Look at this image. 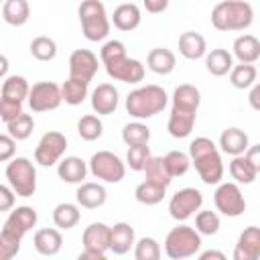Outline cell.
Returning <instances> with one entry per match:
<instances>
[{
  "mask_svg": "<svg viewBox=\"0 0 260 260\" xmlns=\"http://www.w3.org/2000/svg\"><path fill=\"white\" fill-rule=\"evenodd\" d=\"M100 61L106 67V73L122 83H138L144 79V65L138 59L126 55V45L118 39L106 41L100 49Z\"/></svg>",
  "mask_w": 260,
  "mask_h": 260,
  "instance_id": "cell-1",
  "label": "cell"
},
{
  "mask_svg": "<svg viewBox=\"0 0 260 260\" xmlns=\"http://www.w3.org/2000/svg\"><path fill=\"white\" fill-rule=\"evenodd\" d=\"M189 160L205 185H219L223 179V162L219 148L207 136H199L189 144Z\"/></svg>",
  "mask_w": 260,
  "mask_h": 260,
  "instance_id": "cell-2",
  "label": "cell"
},
{
  "mask_svg": "<svg viewBox=\"0 0 260 260\" xmlns=\"http://www.w3.org/2000/svg\"><path fill=\"white\" fill-rule=\"evenodd\" d=\"M167 104H169L167 91L154 83L136 87L126 95V112L132 118H136L138 122L160 114L167 108Z\"/></svg>",
  "mask_w": 260,
  "mask_h": 260,
  "instance_id": "cell-3",
  "label": "cell"
},
{
  "mask_svg": "<svg viewBox=\"0 0 260 260\" xmlns=\"http://www.w3.org/2000/svg\"><path fill=\"white\" fill-rule=\"evenodd\" d=\"M254 20V10L250 2L244 0H223L211 10V24L221 32L246 30Z\"/></svg>",
  "mask_w": 260,
  "mask_h": 260,
  "instance_id": "cell-4",
  "label": "cell"
},
{
  "mask_svg": "<svg viewBox=\"0 0 260 260\" xmlns=\"http://www.w3.org/2000/svg\"><path fill=\"white\" fill-rule=\"evenodd\" d=\"M77 14L81 22V32L87 41L98 43L110 35V18L106 6L100 0H83L77 8Z\"/></svg>",
  "mask_w": 260,
  "mask_h": 260,
  "instance_id": "cell-5",
  "label": "cell"
},
{
  "mask_svg": "<svg viewBox=\"0 0 260 260\" xmlns=\"http://www.w3.org/2000/svg\"><path fill=\"white\" fill-rule=\"evenodd\" d=\"M199 248H201V236L189 225H177L165 238V254L171 260L191 258L199 252Z\"/></svg>",
  "mask_w": 260,
  "mask_h": 260,
  "instance_id": "cell-6",
  "label": "cell"
},
{
  "mask_svg": "<svg viewBox=\"0 0 260 260\" xmlns=\"http://www.w3.org/2000/svg\"><path fill=\"white\" fill-rule=\"evenodd\" d=\"M6 179L16 197H32L37 191V169L26 156H16L6 165Z\"/></svg>",
  "mask_w": 260,
  "mask_h": 260,
  "instance_id": "cell-7",
  "label": "cell"
},
{
  "mask_svg": "<svg viewBox=\"0 0 260 260\" xmlns=\"http://www.w3.org/2000/svg\"><path fill=\"white\" fill-rule=\"evenodd\" d=\"M87 171L104 183H120L126 175V165L118 154H114L110 150H98L89 158Z\"/></svg>",
  "mask_w": 260,
  "mask_h": 260,
  "instance_id": "cell-8",
  "label": "cell"
},
{
  "mask_svg": "<svg viewBox=\"0 0 260 260\" xmlns=\"http://www.w3.org/2000/svg\"><path fill=\"white\" fill-rule=\"evenodd\" d=\"M67 150V138L65 134L57 130H49L41 136L37 148H35V162L41 167H55Z\"/></svg>",
  "mask_w": 260,
  "mask_h": 260,
  "instance_id": "cell-9",
  "label": "cell"
},
{
  "mask_svg": "<svg viewBox=\"0 0 260 260\" xmlns=\"http://www.w3.org/2000/svg\"><path fill=\"white\" fill-rule=\"evenodd\" d=\"M213 203L225 217H240L246 211V199L238 183H219L213 193Z\"/></svg>",
  "mask_w": 260,
  "mask_h": 260,
  "instance_id": "cell-10",
  "label": "cell"
},
{
  "mask_svg": "<svg viewBox=\"0 0 260 260\" xmlns=\"http://www.w3.org/2000/svg\"><path fill=\"white\" fill-rule=\"evenodd\" d=\"M39 221V215L35 211V207L30 205H18L14 209H10L4 225H2V234L12 238V240H18L22 242V238L37 225Z\"/></svg>",
  "mask_w": 260,
  "mask_h": 260,
  "instance_id": "cell-11",
  "label": "cell"
},
{
  "mask_svg": "<svg viewBox=\"0 0 260 260\" xmlns=\"http://www.w3.org/2000/svg\"><path fill=\"white\" fill-rule=\"evenodd\" d=\"M203 205V193L195 187H185V189H179L171 201H169V213L173 219L177 221H185L189 219L193 213H197Z\"/></svg>",
  "mask_w": 260,
  "mask_h": 260,
  "instance_id": "cell-12",
  "label": "cell"
},
{
  "mask_svg": "<svg viewBox=\"0 0 260 260\" xmlns=\"http://www.w3.org/2000/svg\"><path fill=\"white\" fill-rule=\"evenodd\" d=\"M28 108L32 112H49V110H57L63 100H61V85L53 83V81H39L30 87L28 91Z\"/></svg>",
  "mask_w": 260,
  "mask_h": 260,
  "instance_id": "cell-13",
  "label": "cell"
},
{
  "mask_svg": "<svg viewBox=\"0 0 260 260\" xmlns=\"http://www.w3.org/2000/svg\"><path fill=\"white\" fill-rule=\"evenodd\" d=\"M98 55L89 49H75L69 55V79H77L89 85V81L98 73Z\"/></svg>",
  "mask_w": 260,
  "mask_h": 260,
  "instance_id": "cell-14",
  "label": "cell"
},
{
  "mask_svg": "<svg viewBox=\"0 0 260 260\" xmlns=\"http://www.w3.org/2000/svg\"><path fill=\"white\" fill-rule=\"evenodd\" d=\"M234 260H260V230L248 225L234 246Z\"/></svg>",
  "mask_w": 260,
  "mask_h": 260,
  "instance_id": "cell-15",
  "label": "cell"
},
{
  "mask_svg": "<svg viewBox=\"0 0 260 260\" xmlns=\"http://www.w3.org/2000/svg\"><path fill=\"white\" fill-rule=\"evenodd\" d=\"M118 104H120V93L112 83H100L91 91V110L98 116L114 114Z\"/></svg>",
  "mask_w": 260,
  "mask_h": 260,
  "instance_id": "cell-16",
  "label": "cell"
},
{
  "mask_svg": "<svg viewBox=\"0 0 260 260\" xmlns=\"http://www.w3.org/2000/svg\"><path fill=\"white\" fill-rule=\"evenodd\" d=\"M81 242H83V250L106 254V252L110 250V225H106L104 221H93V223H89V225L83 230Z\"/></svg>",
  "mask_w": 260,
  "mask_h": 260,
  "instance_id": "cell-17",
  "label": "cell"
},
{
  "mask_svg": "<svg viewBox=\"0 0 260 260\" xmlns=\"http://www.w3.org/2000/svg\"><path fill=\"white\" fill-rule=\"evenodd\" d=\"M201 104V91L191 83H181L173 91V112H185V114H197Z\"/></svg>",
  "mask_w": 260,
  "mask_h": 260,
  "instance_id": "cell-18",
  "label": "cell"
},
{
  "mask_svg": "<svg viewBox=\"0 0 260 260\" xmlns=\"http://www.w3.org/2000/svg\"><path fill=\"white\" fill-rule=\"evenodd\" d=\"M57 175L63 183L81 185L87 177V162L79 156H65L57 162Z\"/></svg>",
  "mask_w": 260,
  "mask_h": 260,
  "instance_id": "cell-19",
  "label": "cell"
},
{
  "mask_svg": "<svg viewBox=\"0 0 260 260\" xmlns=\"http://www.w3.org/2000/svg\"><path fill=\"white\" fill-rule=\"evenodd\" d=\"M106 199H108L106 187L100 183H91V181H87V183L83 181L75 193V201L83 209H98L106 203Z\"/></svg>",
  "mask_w": 260,
  "mask_h": 260,
  "instance_id": "cell-20",
  "label": "cell"
},
{
  "mask_svg": "<svg viewBox=\"0 0 260 260\" xmlns=\"http://www.w3.org/2000/svg\"><path fill=\"white\" fill-rule=\"evenodd\" d=\"M136 236H134V228L126 221H118L114 225H110V250L118 256L130 252L134 248Z\"/></svg>",
  "mask_w": 260,
  "mask_h": 260,
  "instance_id": "cell-21",
  "label": "cell"
},
{
  "mask_svg": "<svg viewBox=\"0 0 260 260\" xmlns=\"http://www.w3.org/2000/svg\"><path fill=\"white\" fill-rule=\"evenodd\" d=\"M32 246L41 256H55L63 248V236L55 228H43L35 232Z\"/></svg>",
  "mask_w": 260,
  "mask_h": 260,
  "instance_id": "cell-22",
  "label": "cell"
},
{
  "mask_svg": "<svg viewBox=\"0 0 260 260\" xmlns=\"http://www.w3.org/2000/svg\"><path fill=\"white\" fill-rule=\"evenodd\" d=\"M140 20H142V14H140V8L138 4L134 2H124V4H118L114 8V14H112V22L118 30H124V32H130L134 28L140 26Z\"/></svg>",
  "mask_w": 260,
  "mask_h": 260,
  "instance_id": "cell-23",
  "label": "cell"
},
{
  "mask_svg": "<svg viewBox=\"0 0 260 260\" xmlns=\"http://www.w3.org/2000/svg\"><path fill=\"white\" fill-rule=\"evenodd\" d=\"M234 55L242 65H254L260 59V41L254 35H240L234 41Z\"/></svg>",
  "mask_w": 260,
  "mask_h": 260,
  "instance_id": "cell-24",
  "label": "cell"
},
{
  "mask_svg": "<svg viewBox=\"0 0 260 260\" xmlns=\"http://www.w3.org/2000/svg\"><path fill=\"white\" fill-rule=\"evenodd\" d=\"M248 146H250L248 134L244 130L236 128V126L234 128H225L221 132V136H219V148H221V152L230 154L232 158L244 154L248 150Z\"/></svg>",
  "mask_w": 260,
  "mask_h": 260,
  "instance_id": "cell-25",
  "label": "cell"
},
{
  "mask_svg": "<svg viewBox=\"0 0 260 260\" xmlns=\"http://www.w3.org/2000/svg\"><path fill=\"white\" fill-rule=\"evenodd\" d=\"M179 53L189 59V61H197L201 57H205L207 53V41L203 35L195 32V30H185L179 37Z\"/></svg>",
  "mask_w": 260,
  "mask_h": 260,
  "instance_id": "cell-26",
  "label": "cell"
},
{
  "mask_svg": "<svg viewBox=\"0 0 260 260\" xmlns=\"http://www.w3.org/2000/svg\"><path fill=\"white\" fill-rule=\"evenodd\" d=\"M146 65L152 73L156 75H169L175 71L177 67V57L171 49H165V47H156V49H150L148 51V57H146Z\"/></svg>",
  "mask_w": 260,
  "mask_h": 260,
  "instance_id": "cell-27",
  "label": "cell"
},
{
  "mask_svg": "<svg viewBox=\"0 0 260 260\" xmlns=\"http://www.w3.org/2000/svg\"><path fill=\"white\" fill-rule=\"evenodd\" d=\"M234 67V57L228 49H211L209 53H205V69L215 75V77H223L232 71Z\"/></svg>",
  "mask_w": 260,
  "mask_h": 260,
  "instance_id": "cell-28",
  "label": "cell"
},
{
  "mask_svg": "<svg viewBox=\"0 0 260 260\" xmlns=\"http://www.w3.org/2000/svg\"><path fill=\"white\" fill-rule=\"evenodd\" d=\"M2 18L10 26H22L30 18V6L26 0H6L2 4Z\"/></svg>",
  "mask_w": 260,
  "mask_h": 260,
  "instance_id": "cell-29",
  "label": "cell"
},
{
  "mask_svg": "<svg viewBox=\"0 0 260 260\" xmlns=\"http://www.w3.org/2000/svg\"><path fill=\"white\" fill-rule=\"evenodd\" d=\"M197 114H185V112H173L169 114V122H167V130L173 138H187L193 132Z\"/></svg>",
  "mask_w": 260,
  "mask_h": 260,
  "instance_id": "cell-30",
  "label": "cell"
},
{
  "mask_svg": "<svg viewBox=\"0 0 260 260\" xmlns=\"http://www.w3.org/2000/svg\"><path fill=\"white\" fill-rule=\"evenodd\" d=\"M28 91H30V85H28L26 77H22V75H8L4 79V83H2L0 98H6V100L22 104L28 98Z\"/></svg>",
  "mask_w": 260,
  "mask_h": 260,
  "instance_id": "cell-31",
  "label": "cell"
},
{
  "mask_svg": "<svg viewBox=\"0 0 260 260\" xmlns=\"http://www.w3.org/2000/svg\"><path fill=\"white\" fill-rule=\"evenodd\" d=\"M258 173H260V169H256V167H254V165H252L244 154L234 156V158H232V162H230V175H232V179H234L236 183L250 185V183H254V181H256Z\"/></svg>",
  "mask_w": 260,
  "mask_h": 260,
  "instance_id": "cell-32",
  "label": "cell"
},
{
  "mask_svg": "<svg viewBox=\"0 0 260 260\" xmlns=\"http://www.w3.org/2000/svg\"><path fill=\"white\" fill-rule=\"evenodd\" d=\"M79 219H81V211H79V205H75V203L65 201L53 209V223L59 230H71L79 223Z\"/></svg>",
  "mask_w": 260,
  "mask_h": 260,
  "instance_id": "cell-33",
  "label": "cell"
},
{
  "mask_svg": "<svg viewBox=\"0 0 260 260\" xmlns=\"http://www.w3.org/2000/svg\"><path fill=\"white\" fill-rule=\"evenodd\" d=\"M122 140L126 146H142V144H148L150 140V128L142 122H128L124 128H122Z\"/></svg>",
  "mask_w": 260,
  "mask_h": 260,
  "instance_id": "cell-34",
  "label": "cell"
},
{
  "mask_svg": "<svg viewBox=\"0 0 260 260\" xmlns=\"http://www.w3.org/2000/svg\"><path fill=\"white\" fill-rule=\"evenodd\" d=\"M144 181H150V183H154V185H160V187H169L171 185V177H169V173H167V169H165V162H162V156H150L148 160H146V165H144Z\"/></svg>",
  "mask_w": 260,
  "mask_h": 260,
  "instance_id": "cell-35",
  "label": "cell"
},
{
  "mask_svg": "<svg viewBox=\"0 0 260 260\" xmlns=\"http://www.w3.org/2000/svg\"><path fill=\"white\" fill-rule=\"evenodd\" d=\"M162 162H165V169H167V173H169L171 179L183 177L189 171V167H191L189 154L187 152H181V150H169L162 156Z\"/></svg>",
  "mask_w": 260,
  "mask_h": 260,
  "instance_id": "cell-36",
  "label": "cell"
},
{
  "mask_svg": "<svg viewBox=\"0 0 260 260\" xmlns=\"http://www.w3.org/2000/svg\"><path fill=\"white\" fill-rule=\"evenodd\" d=\"M165 195H167V189L160 187V185H154L150 181H142L134 189V197L142 205H156V203H160L165 199Z\"/></svg>",
  "mask_w": 260,
  "mask_h": 260,
  "instance_id": "cell-37",
  "label": "cell"
},
{
  "mask_svg": "<svg viewBox=\"0 0 260 260\" xmlns=\"http://www.w3.org/2000/svg\"><path fill=\"white\" fill-rule=\"evenodd\" d=\"M256 77H258V71L254 65H234L232 71H230V83L236 87V89H250L254 83H256Z\"/></svg>",
  "mask_w": 260,
  "mask_h": 260,
  "instance_id": "cell-38",
  "label": "cell"
},
{
  "mask_svg": "<svg viewBox=\"0 0 260 260\" xmlns=\"http://www.w3.org/2000/svg\"><path fill=\"white\" fill-rule=\"evenodd\" d=\"M77 134L85 140V142H93L104 134V124L100 120V116L95 114H85L79 118L77 122Z\"/></svg>",
  "mask_w": 260,
  "mask_h": 260,
  "instance_id": "cell-39",
  "label": "cell"
},
{
  "mask_svg": "<svg viewBox=\"0 0 260 260\" xmlns=\"http://www.w3.org/2000/svg\"><path fill=\"white\" fill-rule=\"evenodd\" d=\"M219 215L211 209H199L197 215H195V232L199 236H215L219 232Z\"/></svg>",
  "mask_w": 260,
  "mask_h": 260,
  "instance_id": "cell-40",
  "label": "cell"
},
{
  "mask_svg": "<svg viewBox=\"0 0 260 260\" xmlns=\"http://www.w3.org/2000/svg\"><path fill=\"white\" fill-rule=\"evenodd\" d=\"M87 98V83L77 79H67L61 85V100L69 106H79Z\"/></svg>",
  "mask_w": 260,
  "mask_h": 260,
  "instance_id": "cell-41",
  "label": "cell"
},
{
  "mask_svg": "<svg viewBox=\"0 0 260 260\" xmlns=\"http://www.w3.org/2000/svg\"><path fill=\"white\" fill-rule=\"evenodd\" d=\"M28 49H30V55L35 59H39V61H53L55 55H57V43L51 37H45V35L35 37L30 41Z\"/></svg>",
  "mask_w": 260,
  "mask_h": 260,
  "instance_id": "cell-42",
  "label": "cell"
},
{
  "mask_svg": "<svg viewBox=\"0 0 260 260\" xmlns=\"http://www.w3.org/2000/svg\"><path fill=\"white\" fill-rule=\"evenodd\" d=\"M6 128H8V136L12 138V140H26L30 134H32V130H35V120H32V116L30 114H20L18 118H14L12 122H8L6 124Z\"/></svg>",
  "mask_w": 260,
  "mask_h": 260,
  "instance_id": "cell-43",
  "label": "cell"
},
{
  "mask_svg": "<svg viewBox=\"0 0 260 260\" xmlns=\"http://www.w3.org/2000/svg\"><path fill=\"white\" fill-rule=\"evenodd\" d=\"M134 260H160V244L154 238H140L134 242Z\"/></svg>",
  "mask_w": 260,
  "mask_h": 260,
  "instance_id": "cell-44",
  "label": "cell"
},
{
  "mask_svg": "<svg viewBox=\"0 0 260 260\" xmlns=\"http://www.w3.org/2000/svg\"><path fill=\"white\" fill-rule=\"evenodd\" d=\"M150 148L148 144H142V146H128V152H126V162L132 171H142L146 160L150 158Z\"/></svg>",
  "mask_w": 260,
  "mask_h": 260,
  "instance_id": "cell-45",
  "label": "cell"
},
{
  "mask_svg": "<svg viewBox=\"0 0 260 260\" xmlns=\"http://www.w3.org/2000/svg\"><path fill=\"white\" fill-rule=\"evenodd\" d=\"M20 114H22V104L6 100V98H0V120H4L8 124L14 118H18Z\"/></svg>",
  "mask_w": 260,
  "mask_h": 260,
  "instance_id": "cell-46",
  "label": "cell"
},
{
  "mask_svg": "<svg viewBox=\"0 0 260 260\" xmlns=\"http://www.w3.org/2000/svg\"><path fill=\"white\" fill-rule=\"evenodd\" d=\"M18 252H20V242L0 232V260H12Z\"/></svg>",
  "mask_w": 260,
  "mask_h": 260,
  "instance_id": "cell-47",
  "label": "cell"
},
{
  "mask_svg": "<svg viewBox=\"0 0 260 260\" xmlns=\"http://www.w3.org/2000/svg\"><path fill=\"white\" fill-rule=\"evenodd\" d=\"M16 154V140L8 134H0V162H10Z\"/></svg>",
  "mask_w": 260,
  "mask_h": 260,
  "instance_id": "cell-48",
  "label": "cell"
},
{
  "mask_svg": "<svg viewBox=\"0 0 260 260\" xmlns=\"http://www.w3.org/2000/svg\"><path fill=\"white\" fill-rule=\"evenodd\" d=\"M14 203H16L14 191H12L8 185H2V183H0V211H10V209H14Z\"/></svg>",
  "mask_w": 260,
  "mask_h": 260,
  "instance_id": "cell-49",
  "label": "cell"
},
{
  "mask_svg": "<svg viewBox=\"0 0 260 260\" xmlns=\"http://www.w3.org/2000/svg\"><path fill=\"white\" fill-rule=\"evenodd\" d=\"M167 6H169V0H144V8L150 14H158V12L167 10Z\"/></svg>",
  "mask_w": 260,
  "mask_h": 260,
  "instance_id": "cell-50",
  "label": "cell"
},
{
  "mask_svg": "<svg viewBox=\"0 0 260 260\" xmlns=\"http://www.w3.org/2000/svg\"><path fill=\"white\" fill-rule=\"evenodd\" d=\"M244 156L256 167V169H260V146L258 144H254V146H248V150L244 152Z\"/></svg>",
  "mask_w": 260,
  "mask_h": 260,
  "instance_id": "cell-51",
  "label": "cell"
},
{
  "mask_svg": "<svg viewBox=\"0 0 260 260\" xmlns=\"http://www.w3.org/2000/svg\"><path fill=\"white\" fill-rule=\"evenodd\" d=\"M197 260H228V256L221 252V250H205V252H201L199 256H197Z\"/></svg>",
  "mask_w": 260,
  "mask_h": 260,
  "instance_id": "cell-52",
  "label": "cell"
},
{
  "mask_svg": "<svg viewBox=\"0 0 260 260\" xmlns=\"http://www.w3.org/2000/svg\"><path fill=\"white\" fill-rule=\"evenodd\" d=\"M258 98H260V85L254 83V85L250 87V98H248V100H250V106H252L256 112L260 110V100H258Z\"/></svg>",
  "mask_w": 260,
  "mask_h": 260,
  "instance_id": "cell-53",
  "label": "cell"
},
{
  "mask_svg": "<svg viewBox=\"0 0 260 260\" xmlns=\"http://www.w3.org/2000/svg\"><path fill=\"white\" fill-rule=\"evenodd\" d=\"M75 260H108L106 254H100V252H89V250H83Z\"/></svg>",
  "mask_w": 260,
  "mask_h": 260,
  "instance_id": "cell-54",
  "label": "cell"
},
{
  "mask_svg": "<svg viewBox=\"0 0 260 260\" xmlns=\"http://www.w3.org/2000/svg\"><path fill=\"white\" fill-rule=\"evenodd\" d=\"M8 67H10L8 57L0 53V79H6V77H8Z\"/></svg>",
  "mask_w": 260,
  "mask_h": 260,
  "instance_id": "cell-55",
  "label": "cell"
}]
</instances>
